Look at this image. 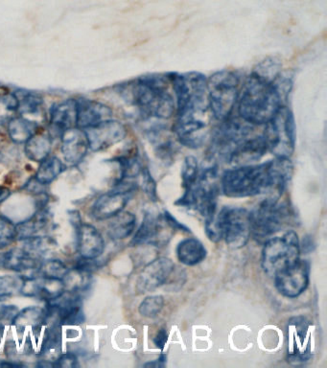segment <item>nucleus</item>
<instances>
[{
  "mask_svg": "<svg viewBox=\"0 0 327 368\" xmlns=\"http://www.w3.org/2000/svg\"><path fill=\"white\" fill-rule=\"evenodd\" d=\"M148 138L152 143L156 156L161 161H171L174 158L177 146L168 130L162 125L153 126L148 131Z\"/></svg>",
  "mask_w": 327,
  "mask_h": 368,
  "instance_id": "393cba45",
  "label": "nucleus"
},
{
  "mask_svg": "<svg viewBox=\"0 0 327 368\" xmlns=\"http://www.w3.org/2000/svg\"><path fill=\"white\" fill-rule=\"evenodd\" d=\"M77 364V357L75 356L74 354L66 353L62 354V355H59L58 358L56 359V362H54L53 367L72 368L76 367Z\"/></svg>",
  "mask_w": 327,
  "mask_h": 368,
  "instance_id": "37998d69",
  "label": "nucleus"
},
{
  "mask_svg": "<svg viewBox=\"0 0 327 368\" xmlns=\"http://www.w3.org/2000/svg\"><path fill=\"white\" fill-rule=\"evenodd\" d=\"M45 319H47V310L37 306L33 307L31 306L18 312L12 321V324L20 331L28 326L37 330L40 329V327L45 324Z\"/></svg>",
  "mask_w": 327,
  "mask_h": 368,
  "instance_id": "7c9ffc66",
  "label": "nucleus"
},
{
  "mask_svg": "<svg viewBox=\"0 0 327 368\" xmlns=\"http://www.w3.org/2000/svg\"><path fill=\"white\" fill-rule=\"evenodd\" d=\"M18 312V310L17 306H0V326H1L2 322H12Z\"/></svg>",
  "mask_w": 327,
  "mask_h": 368,
  "instance_id": "a18cd8bd",
  "label": "nucleus"
},
{
  "mask_svg": "<svg viewBox=\"0 0 327 368\" xmlns=\"http://www.w3.org/2000/svg\"><path fill=\"white\" fill-rule=\"evenodd\" d=\"M168 79L175 91L177 110L173 132L185 147L201 148L208 137L207 79L197 72L172 73Z\"/></svg>",
  "mask_w": 327,
  "mask_h": 368,
  "instance_id": "f257e3e1",
  "label": "nucleus"
},
{
  "mask_svg": "<svg viewBox=\"0 0 327 368\" xmlns=\"http://www.w3.org/2000/svg\"><path fill=\"white\" fill-rule=\"evenodd\" d=\"M59 324H51L47 331L45 343H43L42 354V355H52L54 352H58L61 347V330Z\"/></svg>",
  "mask_w": 327,
  "mask_h": 368,
  "instance_id": "4c0bfd02",
  "label": "nucleus"
},
{
  "mask_svg": "<svg viewBox=\"0 0 327 368\" xmlns=\"http://www.w3.org/2000/svg\"><path fill=\"white\" fill-rule=\"evenodd\" d=\"M67 272H69V269L61 260L48 259L42 262L39 273L40 275L45 276V277L63 280Z\"/></svg>",
  "mask_w": 327,
  "mask_h": 368,
  "instance_id": "e433bc0d",
  "label": "nucleus"
},
{
  "mask_svg": "<svg viewBox=\"0 0 327 368\" xmlns=\"http://www.w3.org/2000/svg\"><path fill=\"white\" fill-rule=\"evenodd\" d=\"M64 289L70 293L80 294L91 286V273L73 268L69 270L63 280Z\"/></svg>",
  "mask_w": 327,
  "mask_h": 368,
  "instance_id": "473e14b6",
  "label": "nucleus"
},
{
  "mask_svg": "<svg viewBox=\"0 0 327 368\" xmlns=\"http://www.w3.org/2000/svg\"><path fill=\"white\" fill-rule=\"evenodd\" d=\"M18 99V113L20 115H38L42 109L43 98L37 92H16Z\"/></svg>",
  "mask_w": 327,
  "mask_h": 368,
  "instance_id": "72a5a7b5",
  "label": "nucleus"
},
{
  "mask_svg": "<svg viewBox=\"0 0 327 368\" xmlns=\"http://www.w3.org/2000/svg\"><path fill=\"white\" fill-rule=\"evenodd\" d=\"M17 240V227L9 218L0 215V250Z\"/></svg>",
  "mask_w": 327,
  "mask_h": 368,
  "instance_id": "ea45409f",
  "label": "nucleus"
},
{
  "mask_svg": "<svg viewBox=\"0 0 327 368\" xmlns=\"http://www.w3.org/2000/svg\"><path fill=\"white\" fill-rule=\"evenodd\" d=\"M142 176V189L147 195L149 199L152 202H156L159 200L158 194H156V184L154 180L152 175L150 174L147 168H142L140 173Z\"/></svg>",
  "mask_w": 327,
  "mask_h": 368,
  "instance_id": "79ce46f5",
  "label": "nucleus"
},
{
  "mask_svg": "<svg viewBox=\"0 0 327 368\" xmlns=\"http://www.w3.org/2000/svg\"><path fill=\"white\" fill-rule=\"evenodd\" d=\"M274 278L275 288L282 296L296 299L304 294L309 285V264L305 260L299 259L292 266L277 273Z\"/></svg>",
  "mask_w": 327,
  "mask_h": 368,
  "instance_id": "4468645a",
  "label": "nucleus"
},
{
  "mask_svg": "<svg viewBox=\"0 0 327 368\" xmlns=\"http://www.w3.org/2000/svg\"><path fill=\"white\" fill-rule=\"evenodd\" d=\"M50 221V214L45 208H40L31 218L16 224L17 227V239L24 241L36 236L47 226Z\"/></svg>",
  "mask_w": 327,
  "mask_h": 368,
  "instance_id": "c85d7f7f",
  "label": "nucleus"
},
{
  "mask_svg": "<svg viewBox=\"0 0 327 368\" xmlns=\"http://www.w3.org/2000/svg\"><path fill=\"white\" fill-rule=\"evenodd\" d=\"M168 84V77L143 76L121 86L120 93L126 101L137 108L144 120H164L171 118L176 110Z\"/></svg>",
  "mask_w": 327,
  "mask_h": 368,
  "instance_id": "7ed1b4c3",
  "label": "nucleus"
},
{
  "mask_svg": "<svg viewBox=\"0 0 327 368\" xmlns=\"http://www.w3.org/2000/svg\"><path fill=\"white\" fill-rule=\"evenodd\" d=\"M66 168L63 161L57 156H48L45 161L40 162L39 169L34 178L43 185H48L64 173Z\"/></svg>",
  "mask_w": 327,
  "mask_h": 368,
  "instance_id": "2f4dec72",
  "label": "nucleus"
},
{
  "mask_svg": "<svg viewBox=\"0 0 327 368\" xmlns=\"http://www.w3.org/2000/svg\"><path fill=\"white\" fill-rule=\"evenodd\" d=\"M11 196V190L5 186L0 185V204L6 201L8 197Z\"/></svg>",
  "mask_w": 327,
  "mask_h": 368,
  "instance_id": "09e8293b",
  "label": "nucleus"
},
{
  "mask_svg": "<svg viewBox=\"0 0 327 368\" xmlns=\"http://www.w3.org/2000/svg\"><path fill=\"white\" fill-rule=\"evenodd\" d=\"M77 251L83 258L97 259L105 250L102 234L96 226L81 224L77 227Z\"/></svg>",
  "mask_w": 327,
  "mask_h": 368,
  "instance_id": "5701e85b",
  "label": "nucleus"
},
{
  "mask_svg": "<svg viewBox=\"0 0 327 368\" xmlns=\"http://www.w3.org/2000/svg\"><path fill=\"white\" fill-rule=\"evenodd\" d=\"M113 110L109 105L96 100L77 99V128L86 130L102 122L113 119Z\"/></svg>",
  "mask_w": 327,
  "mask_h": 368,
  "instance_id": "412c9836",
  "label": "nucleus"
},
{
  "mask_svg": "<svg viewBox=\"0 0 327 368\" xmlns=\"http://www.w3.org/2000/svg\"><path fill=\"white\" fill-rule=\"evenodd\" d=\"M264 126L262 135L268 151L275 158L290 159L296 144V124L291 110L285 105Z\"/></svg>",
  "mask_w": 327,
  "mask_h": 368,
  "instance_id": "9d476101",
  "label": "nucleus"
},
{
  "mask_svg": "<svg viewBox=\"0 0 327 368\" xmlns=\"http://www.w3.org/2000/svg\"><path fill=\"white\" fill-rule=\"evenodd\" d=\"M56 247L55 241L50 237L33 236L23 241V250L31 255L42 259Z\"/></svg>",
  "mask_w": 327,
  "mask_h": 368,
  "instance_id": "f704fd0d",
  "label": "nucleus"
},
{
  "mask_svg": "<svg viewBox=\"0 0 327 368\" xmlns=\"http://www.w3.org/2000/svg\"><path fill=\"white\" fill-rule=\"evenodd\" d=\"M23 280L21 275L0 276V302L12 299L13 297L20 294Z\"/></svg>",
  "mask_w": 327,
  "mask_h": 368,
  "instance_id": "c9c22d12",
  "label": "nucleus"
},
{
  "mask_svg": "<svg viewBox=\"0 0 327 368\" xmlns=\"http://www.w3.org/2000/svg\"><path fill=\"white\" fill-rule=\"evenodd\" d=\"M0 159H1V156H0Z\"/></svg>",
  "mask_w": 327,
  "mask_h": 368,
  "instance_id": "3c124183",
  "label": "nucleus"
},
{
  "mask_svg": "<svg viewBox=\"0 0 327 368\" xmlns=\"http://www.w3.org/2000/svg\"><path fill=\"white\" fill-rule=\"evenodd\" d=\"M215 216L229 248L238 250L247 245L251 238L250 212L247 209L225 207Z\"/></svg>",
  "mask_w": 327,
  "mask_h": 368,
  "instance_id": "9b49d317",
  "label": "nucleus"
},
{
  "mask_svg": "<svg viewBox=\"0 0 327 368\" xmlns=\"http://www.w3.org/2000/svg\"><path fill=\"white\" fill-rule=\"evenodd\" d=\"M137 226L134 214L129 211H122L112 218L108 226V235L115 241L124 240L131 236Z\"/></svg>",
  "mask_w": 327,
  "mask_h": 368,
  "instance_id": "c756f323",
  "label": "nucleus"
},
{
  "mask_svg": "<svg viewBox=\"0 0 327 368\" xmlns=\"http://www.w3.org/2000/svg\"><path fill=\"white\" fill-rule=\"evenodd\" d=\"M134 192L117 190L113 188L112 191L102 195L91 208V215L97 221L110 220L117 214L122 212Z\"/></svg>",
  "mask_w": 327,
  "mask_h": 368,
  "instance_id": "aec40b11",
  "label": "nucleus"
},
{
  "mask_svg": "<svg viewBox=\"0 0 327 368\" xmlns=\"http://www.w3.org/2000/svg\"><path fill=\"white\" fill-rule=\"evenodd\" d=\"M221 188L229 197H248L270 193L271 180L269 161L259 165H244L226 170L222 176Z\"/></svg>",
  "mask_w": 327,
  "mask_h": 368,
  "instance_id": "20e7f679",
  "label": "nucleus"
},
{
  "mask_svg": "<svg viewBox=\"0 0 327 368\" xmlns=\"http://www.w3.org/2000/svg\"><path fill=\"white\" fill-rule=\"evenodd\" d=\"M40 130L37 122L30 120L23 115H17L8 121L7 132L11 142L15 144H24L32 135Z\"/></svg>",
  "mask_w": 327,
  "mask_h": 368,
  "instance_id": "bb28decb",
  "label": "nucleus"
},
{
  "mask_svg": "<svg viewBox=\"0 0 327 368\" xmlns=\"http://www.w3.org/2000/svg\"><path fill=\"white\" fill-rule=\"evenodd\" d=\"M166 356L161 355L158 360H156L155 362H148V364H146L144 365L145 367H166Z\"/></svg>",
  "mask_w": 327,
  "mask_h": 368,
  "instance_id": "de8ad7c7",
  "label": "nucleus"
},
{
  "mask_svg": "<svg viewBox=\"0 0 327 368\" xmlns=\"http://www.w3.org/2000/svg\"><path fill=\"white\" fill-rule=\"evenodd\" d=\"M164 306V299L161 296L146 297L139 305L140 315L148 318H156L161 312Z\"/></svg>",
  "mask_w": 327,
  "mask_h": 368,
  "instance_id": "a19ab883",
  "label": "nucleus"
},
{
  "mask_svg": "<svg viewBox=\"0 0 327 368\" xmlns=\"http://www.w3.org/2000/svg\"><path fill=\"white\" fill-rule=\"evenodd\" d=\"M167 340H168V332L166 328H161L156 333V337L154 338V345L156 348L164 350L166 347Z\"/></svg>",
  "mask_w": 327,
  "mask_h": 368,
  "instance_id": "49530a36",
  "label": "nucleus"
},
{
  "mask_svg": "<svg viewBox=\"0 0 327 368\" xmlns=\"http://www.w3.org/2000/svg\"><path fill=\"white\" fill-rule=\"evenodd\" d=\"M219 183L217 167L207 168L199 174L192 188L186 189L176 205L196 210L205 219L212 217L217 210Z\"/></svg>",
  "mask_w": 327,
  "mask_h": 368,
  "instance_id": "0eeeda50",
  "label": "nucleus"
},
{
  "mask_svg": "<svg viewBox=\"0 0 327 368\" xmlns=\"http://www.w3.org/2000/svg\"><path fill=\"white\" fill-rule=\"evenodd\" d=\"M292 86L290 76L282 72L275 80L251 73L240 91L236 105L238 116L251 125H265L285 107Z\"/></svg>",
  "mask_w": 327,
  "mask_h": 368,
  "instance_id": "f03ea898",
  "label": "nucleus"
},
{
  "mask_svg": "<svg viewBox=\"0 0 327 368\" xmlns=\"http://www.w3.org/2000/svg\"><path fill=\"white\" fill-rule=\"evenodd\" d=\"M301 245L299 236L293 230L283 236L271 238L264 243L261 264L263 270L270 277L292 266L299 259Z\"/></svg>",
  "mask_w": 327,
  "mask_h": 368,
  "instance_id": "1a4fd4ad",
  "label": "nucleus"
},
{
  "mask_svg": "<svg viewBox=\"0 0 327 368\" xmlns=\"http://www.w3.org/2000/svg\"><path fill=\"white\" fill-rule=\"evenodd\" d=\"M175 230L167 223L164 214L146 213L142 226L132 238L131 245H153L156 247L167 245Z\"/></svg>",
  "mask_w": 327,
  "mask_h": 368,
  "instance_id": "ddd939ff",
  "label": "nucleus"
},
{
  "mask_svg": "<svg viewBox=\"0 0 327 368\" xmlns=\"http://www.w3.org/2000/svg\"><path fill=\"white\" fill-rule=\"evenodd\" d=\"M317 330L305 316L292 318L286 327L287 362L292 365L306 364L312 359L316 347Z\"/></svg>",
  "mask_w": 327,
  "mask_h": 368,
  "instance_id": "6e6552de",
  "label": "nucleus"
},
{
  "mask_svg": "<svg viewBox=\"0 0 327 368\" xmlns=\"http://www.w3.org/2000/svg\"><path fill=\"white\" fill-rule=\"evenodd\" d=\"M199 177L198 162L194 156H188L183 161L182 169L183 188L186 189L192 188L196 183Z\"/></svg>",
  "mask_w": 327,
  "mask_h": 368,
  "instance_id": "58836bf2",
  "label": "nucleus"
},
{
  "mask_svg": "<svg viewBox=\"0 0 327 368\" xmlns=\"http://www.w3.org/2000/svg\"><path fill=\"white\" fill-rule=\"evenodd\" d=\"M1 104L10 112L18 113V99L16 92H8L1 96Z\"/></svg>",
  "mask_w": 327,
  "mask_h": 368,
  "instance_id": "c03bdc74",
  "label": "nucleus"
},
{
  "mask_svg": "<svg viewBox=\"0 0 327 368\" xmlns=\"http://www.w3.org/2000/svg\"><path fill=\"white\" fill-rule=\"evenodd\" d=\"M64 161L70 165H78L86 158L89 149L85 131L79 128L67 130L61 137Z\"/></svg>",
  "mask_w": 327,
  "mask_h": 368,
  "instance_id": "4be33fe9",
  "label": "nucleus"
},
{
  "mask_svg": "<svg viewBox=\"0 0 327 368\" xmlns=\"http://www.w3.org/2000/svg\"><path fill=\"white\" fill-rule=\"evenodd\" d=\"M240 91V77L231 70L216 72L207 79L208 105L216 120L224 121L234 115Z\"/></svg>",
  "mask_w": 327,
  "mask_h": 368,
  "instance_id": "423d86ee",
  "label": "nucleus"
},
{
  "mask_svg": "<svg viewBox=\"0 0 327 368\" xmlns=\"http://www.w3.org/2000/svg\"><path fill=\"white\" fill-rule=\"evenodd\" d=\"M42 260L31 255L23 248H13L0 253V269L13 270L21 273L23 280L40 275Z\"/></svg>",
  "mask_w": 327,
  "mask_h": 368,
  "instance_id": "f3484780",
  "label": "nucleus"
},
{
  "mask_svg": "<svg viewBox=\"0 0 327 368\" xmlns=\"http://www.w3.org/2000/svg\"><path fill=\"white\" fill-rule=\"evenodd\" d=\"M64 292L66 289L63 280L39 275L36 277L25 278L21 293L25 297L51 302L59 299Z\"/></svg>",
  "mask_w": 327,
  "mask_h": 368,
  "instance_id": "a211bd4d",
  "label": "nucleus"
},
{
  "mask_svg": "<svg viewBox=\"0 0 327 368\" xmlns=\"http://www.w3.org/2000/svg\"><path fill=\"white\" fill-rule=\"evenodd\" d=\"M84 131L88 137L89 149L93 151L106 150L122 142L127 135L125 126L113 119L102 122Z\"/></svg>",
  "mask_w": 327,
  "mask_h": 368,
  "instance_id": "2eb2a0df",
  "label": "nucleus"
},
{
  "mask_svg": "<svg viewBox=\"0 0 327 368\" xmlns=\"http://www.w3.org/2000/svg\"><path fill=\"white\" fill-rule=\"evenodd\" d=\"M255 125L248 123L242 118L231 117L221 121L217 131L215 132L212 139V150L218 154L221 158L225 159L226 162L235 149L246 142L248 138L253 137Z\"/></svg>",
  "mask_w": 327,
  "mask_h": 368,
  "instance_id": "f8f14e48",
  "label": "nucleus"
},
{
  "mask_svg": "<svg viewBox=\"0 0 327 368\" xmlns=\"http://www.w3.org/2000/svg\"><path fill=\"white\" fill-rule=\"evenodd\" d=\"M293 220L288 204L268 197L250 212L251 235L259 243H266Z\"/></svg>",
  "mask_w": 327,
  "mask_h": 368,
  "instance_id": "39448f33",
  "label": "nucleus"
},
{
  "mask_svg": "<svg viewBox=\"0 0 327 368\" xmlns=\"http://www.w3.org/2000/svg\"><path fill=\"white\" fill-rule=\"evenodd\" d=\"M52 138L47 132L38 131L24 143V154L29 161L42 162L50 155Z\"/></svg>",
  "mask_w": 327,
  "mask_h": 368,
  "instance_id": "a878e982",
  "label": "nucleus"
},
{
  "mask_svg": "<svg viewBox=\"0 0 327 368\" xmlns=\"http://www.w3.org/2000/svg\"><path fill=\"white\" fill-rule=\"evenodd\" d=\"M77 99H67L56 103L50 112V134L51 138L59 137L67 130L76 128Z\"/></svg>",
  "mask_w": 327,
  "mask_h": 368,
  "instance_id": "6ab92c4d",
  "label": "nucleus"
},
{
  "mask_svg": "<svg viewBox=\"0 0 327 368\" xmlns=\"http://www.w3.org/2000/svg\"><path fill=\"white\" fill-rule=\"evenodd\" d=\"M174 270L175 265L171 259L159 257L153 260L139 273L137 278V289L140 293L155 291L168 282Z\"/></svg>",
  "mask_w": 327,
  "mask_h": 368,
  "instance_id": "dca6fc26",
  "label": "nucleus"
},
{
  "mask_svg": "<svg viewBox=\"0 0 327 368\" xmlns=\"http://www.w3.org/2000/svg\"><path fill=\"white\" fill-rule=\"evenodd\" d=\"M207 253L201 241L195 238H188L182 241L177 248L178 261L186 266H195L201 263L207 257Z\"/></svg>",
  "mask_w": 327,
  "mask_h": 368,
  "instance_id": "cd10ccee",
  "label": "nucleus"
},
{
  "mask_svg": "<svg viewBox=\"0 0 327 368\" xmlns=\"http://www.w3.org/2000/svg\"><path fill=\"white\" fill-rule=\"evenodd\" d=\"M0 367H23V365L18 364H12V362H1V364H0Z\"/></svg>",
  "mask_w": 327,
  "mask_h": 368,
  "instance_id": "8fccbe9b",
  "label": "nucleus"
},
{
  "mask_svg": "<svg viewBox=\"0 0 327 368\" xmlns=\"http://www.w3.org/2000/svg\"><path fill=\"white\" fill-rule=\"evenodd\" d=\"M268 151L263 135H253L241 145L238 146L229 156L228 161L235 166H244L260 161Z\"/></svg>",
  "mask_w": 327,
  "mask_h": 368,
  "instance_id": "b1692460",
  "label": "nucleus"
}]
</instances>
